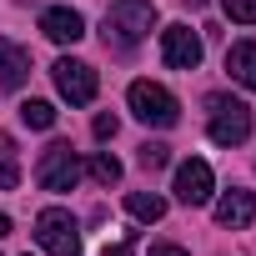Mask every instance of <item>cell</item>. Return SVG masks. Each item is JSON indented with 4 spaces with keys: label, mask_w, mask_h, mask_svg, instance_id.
I'll use <instances>...</instances> for the list:
<instances>
[{
    "label": "cell",
    "mask_w": 256,
    "mask_h": 256,
    "mask_svg": "<svg viewBox=\"0 0 256 256\" xmlns=\"http://www.w3.org/2000/svg\"><path fill=\"white\" fill-rule=\"evenodd\" d=\"M20 186V156H16V141L0 131V191H16Z\"/></svg>",
    "instance_id": "cell-14"
},
{
    "label": "cell",
    "mask_w": 256,
    "mask_h": 256,
    "mask_svg": "<svg viewBox=\"0 0 256 256\" xmlns=\"http://www.w3.org/2000/svg\"><path fill=\"white\" fill-rule=\"evenodd\" d=\"M186 6H206V0H186Z\"/></svg>",
    "instance_id": "cell-23"
},
{
    "label": "cell",
    "mask_w": 256,
    "mask_h": 256,
    "mask_svg": "<svg viewBox=\"0 0 256 256\" xmlns=\"http://www.w3.org/2000/svg\"><path fill=\"white\" fill-rule=\"evenodd\" d=\"M151 256H186V251H181V246H166V241H161V246H151Z\"/></svg>",
    "instance_id": "cell-21"
},
{
    "label": "cell",
    "mask_w": 256,
    "mask_h": 256,
    "mask_svg": "<svg viewBox=\"0 0 256 256\" xmlns=\"http://www.w3.org/2000/svg\"><path fill=\"white\" fill-rule=\"evenodd\" d=\"M206 131L216 146H241L251 136V106L236 100V96H206Z\"/></svg>",
    "instance_id": "cell-2"
},
{
    "label": "cell",
    "mask_w": 256,
    "mask_h": 256,
    "mask_svg": "<svg viewBox=\"0 0 256 256\" xmlns=\"http://www.w3.org/2000/svg\"><path fill=\"white\" fill-rule=\"evenodd\" d=\"M156 30V6L151 0H116L106 10V40L110 46H141Z\"/></svg>",
    "instance_id": "cell-1"
},
{
    "label": "cell",
    "mask_w": 256,
    "mask_h": 256,
    "mask_svg": "<svg viewBox=\"0 0 256 256\" xmlns=\"http://www.w3.org/2000/svg\"><path fill=\"white\" fill-rule=\"evenodd\" d=\"M171 191H176L181 206H201V201H211V166H206V161H181Z\"/></svg>",
    "instance_id": "cell-8"
},
{
    "label": "cell",
    "mask_w": 256,
    "mask_h": 256,
    "mask_svg": "<svg viewBox=\"0 0 256 256\" xmlns=\"http://www.w3.org/2000/svg\"><path fill=\"white\" fill-rule=\"evenodd\" d=\"M161 60L171 70H196L201 66V36L191 26H166L161 30Z\"/></svg>",
    "instance_id": "cell-7"
},
{
    "label": "cell",
    "mask_w": 256,
    "mask_h": 256,
    "mask_svg": "<svg viewBox=\"0 0 256 256\" xmlns=\"http://www.w3.org/2000/svg\"><path fill=\"white\" fill-rule=\"evenodd\" d=\"M20 120L30 126V131H50V126H56V106L50 100H26L20 106Z\"/></svg>",
    "instance_id": "cell-15"
},
{
    "label": "cell",
    "mask_w": 256,
    "mask_h": 256,
    "mask_svg": "<svg viewBox=\"0 0 256 256\" xmlns=\"http://www.w3.org/2000/svg\"><path fill=\"white\" fill-rule=\"evenodd\" d=\"M90 176H96L100 186H116V181H120V161H116L110 151H100V156L90 161Z\"/></svg>",
    "instance_id": "cell-16"
},
{
    "label": "cell",
    "mask_w": 256,
    "mask_h": 256,
    "mask_svg": "<svg viewBox=\"0 0 256 256\" xmlns=\"http://www.w3.org/2000/svg\"><path fill=\"white\" fill-rule=\"evenodd\" d=\"M100 256H136V231H131V236H126V241H120V246H106V251H100Z\"/></svg>",
    "instance_id": "cell-20"
},
{
    "label": "cell",
    "mask_w": 256,
    "mask_h": 256,
    "mask_svg": "<svg viewBox=\"0 0 256 256\" xmlns=\"http://www.w3.org/2000/svg\"><path fill=\"white\" fill-rule=\"evenodd\" d=\"M30 80V56L16 46V40H0V86L6 90H20Z\"/></svg>",
    "instance_id": "cell-11"
},
{
    "label": "cell",
    "mask_w": 256,
    "mask_h": 256,
    "mask_svg": "<svg viewBox=\"0 0 256 256\" xmlns=\"http://www.w3.org/2000/svg\"><path fill=\"white\" fill-rule=\"evenodd\" d=\"M40 30H46V40H56V46H76V40L86 36V16L70 10V6H50V10L40 16Z\"/></svg>",
    "instance_id": "cell-9"
},
{
    "label": "cell",
    "mask_w": 256,
    "mask_h": 256,
    "mask_svg": "<svg viewBox=\"0 0 256 256\" xmlns=\"http://www.w3.org/2000/svg\"><path fill=\"white\" fill-rule=\"evenodd\" d=\"M36 181H40L46 191H70V186L80 181V156H76L70 146H50V151L40 156V166H36Z\"/></svg>",
    "instance_id": "cell-6"
},
{
    "label": "cell",
    "mask_w": 256,
    "mask_h": 256,
    "mask_svg": "<svg viewBox=\"0 0 256 256\" xmlns=\"http://www.w3.org/2000/svg\"><path fill=\"white\" fill-rule=\"evenodd\" d=\"M221 10L241 26H256V0H221Z\"/></svg>",
    "instance_id": "cell-18"
},
{
    "label": "cell",
    "mask_w": 256,
    "mask_h": 256,
    "mask_svg": "<svg viewBox=\"0 0 256 256\" xmlns=\"http://www.w3.org/2000/svg\"><path fill=\"white\" fill-rule=\"evenodd\" d=\"M50 76H56V90L70 100V106H90L96 100V70L86 66V60H56L50 66Z\"/></svg>",
    "instance_id": "cell-5"
},
{
    "label": "cell",
    "mask_w": 256,
    "mask_h": 256,
    "mask_svg": "<svg viewBox=\"0 0 256 256\" xmlns=\"http://www.w3.org/2000/svg\"><path fill=\"white\" fill-rule=\"evenodd\" d=\"M226 70H231L236 86L256 90V40H236V46L226 50Z\"/></svg>",
    "instance_id": "cell-12"
},
{
    "label": "cell",
    "mask_w": 256,
    "mask_h": 256,
    "mask_svg": "<svg viewBox=\"0 0 256 256\" xmlns=\"http://www.w3.org/2000/svg\"><path fill=\"white\" fill-rule=\"evenodd\" d=\"M126 100H131V116H136V120H146V126H161V131L181 120V106H176V96H171L166 86H156V80H136Z\"/></svg>",
    "instance_id": "cell-3"
},
{
    "label": "cell",
    "mask_w": 256,
    "mask_h": 256,
    "mask_svg": "<svg viewBox=\"0 0 256 256\" xmlns=\"http://www.w3.org/2000/svg\"><path fill=\"white\" fill-rule=\"evenodd\" d=\"M216 221H221V226H231V231L251 226V221H256V196H251V191H241V186H231V191L216 201Z\"/></svg>",
    "instance_id": "cell-10"
},
{
    "label": "cell",
    "mask_w": 256,
    "mask_h": 256,
    "mask_svg": "<svg viewBox=\"0 0 256 256\" xmlns=\"http://www.w3.org/2000/svg\"><path fill=\"white\" fill-rule=\"evenodd\" d=\"M126 211H131L136 221H161L166 216V201L156 191H131V196H126Z\"/></svg>",
    "instance_id": "cell-13"
},
{
    "label": "cell",
    "mask_w": 256,
    "mask_h": 256,
    "mask_svg": "<svg viewBox=\"0 0 256 256\" xmlns=\"http://www.w3.org/2000/svg\"><path fill=\"white\" fill-rule=\"evenodd\" d=\"M116 126H120V120L106 110V116H96V126H90V131H96V141H110V136H116Z\"/></svg>",
    "instance_id": "cell-19"
},
{
    "label": "cell",
    "mask_w": 256,
    "mask_h": 256,
    "mask_svg": "<svg viewBox=\"0 0 256 256\" xmlns=\"http://www.w3.org/2000/svg\"><path fill=\"white\" fill-rule=\"evenodd\" d=\"M36 241H40L50 256H80V226H76V216L60 211V206H50V211L36 216Z\"/></svg>",
    "instance_id": "cell-4"
},
{
    "label": "cell",
    "mask_w": 256,
    "mask_h": 256,
    "mask_svg": "<svg viewBox=\"0 0 256 256\" xmlns=\"http://www.w3.org/2000/svg\"><path fill=\"white\" fill-rule=\"evenodd\" d=\"M136 161H141L146 171H161V166L171 161V146H161V141H146V146L136 151Z\"/></svg>",
    "instance_id": "cell-17"
},
{
    "label": "cell",
    "mask_w": 256,
    "mask_h": 256,
    "mask_svg": "<svg viewBox=\"0 0 256 256\" xmlns=\"http://www.w3.org/2000/svg\"><path fill=\"white\" fill-rule=\"evenodd\" d=\"M0 236H10V216H0Z\"/></svg>",
    "instance_id": "cell-22"
}]
</instances>
